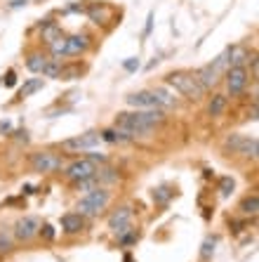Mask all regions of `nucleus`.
I'll return each mask as SVG.
<instances>
[{
  "label": "nucleus",
  "instance_id": "obj_1",
  "mask_svg": "<svg viewBox=\"0 0 259 262\" xmlns=\"http://www.w3.org/2000/svg\"><path fill=\"white\" fill-rule=\"evenodd\" d=\"M165 121L163 109H137V111H121L115 116V128L127 133L130 137L149 135Z\"/></svg>",
  "mask_w": 259,
  "mask_h": 262
},
{
  "label": "nucleus",
  "instance_id": "obj_2",
  "mask_svg": "<svg viewBox=\"0 0 259 262\" xmlns=\"http://www.w3.org/2000/svg\"><path fill=\"white\" fill-rule=\"evenodd\" d=\"M170 88H175L179 95H184L186 99H193V102H198L203 99L205 95V88L200 85V80L196 78V73H189V71H172L168 73V78H165Z\"/></svg>",
  "mask_w": 259,
  "mask_h": 262
},
{
  "label": "nucleus",
  "instance_id": "obj_3",
  "mask_svg": "<svg viewBox=\"0 0 259 262\" xmlns=\"http://www.w3.org/2000/svg\"><path fill=\"white\" fill-rule=\"evenodd\" d=\"M111 201V191H106L104 187H95L78 201V213L80 215H99L104 208L109 206Z\"/></svg>",
  "mask_w": 259,
  "mask_h": 262
},
{
  "label": "nucleus",
  "instance_id": "obj_4",
  "mask_svg": "<svg viewBox=\"0 0 259 262\" xmlns=\"http://www.w3.org/2000/svg\"><path fill=\"white\" fill-rule=\"evenodd\" d=\"M29 163H31V170L42 172V175H50V172H57L64 168V159L55 151H33Z\"/></svg>",
  "mask_w": 259,
  "mask_h": 262
},
{
  "label": "nucleus",
  "instance_id": "obj_5",
  "mask_svg": "<svg viewBox=\"0 0 259 262\" xmlns=\"http://www.w3.org/2000/svg\"><path fill=\"white\" fill-rule=\"evenodd\" d=\"M224 146L231 154H241V156H247V159H257L259 154L257 137H247V135H231V137H226Z\"/></svg>",
  "mask_w": 259,
  "mask_h": 262
},
{
  "label": "nucleus",
  "instance_id": "obj_6",
  "mask_svg": "<svg viewBox=\"0 0 259 262\" xmlns=\"http://www.w3.org/2000/svg\"><path fill=\"white\" fill-rule=\"evenodd\" d=\"M250 83V73L245 67H229L226 69V90H229L231 97H238L243 95Z\"/></svg>",
  "mask_w": 259,
  "mask_h": 262
},
{
  "label": "nucleus",
  "instance_id": "obj_7",
  "mask_svg": "<svg viewBox=\"0 0 259 262\" xmlns=\"http://www.w3.org/2000/svg\"><path fill=\"white\" fill-rule=\"evenodd\" d=\"M102 142V135L99 133H85V135H78V137H71V140H64L61 142V149L64 151H87V149H95L97 144Z\"/></svg>",
  "mask_w": 259,
  "mask_h": 262
},
{
  "label": "nucleus",
  "instance_id": "obj_8",
  "mask_svg": "<svg viewBox=\"0 0 259 262\" xmlns=\"http://www.w3.org/2000/svg\"><path fill=\"white\" fill-rule=\"evenodd\" d=\"M97 172V163L90 159H78L73 161V163L66 165V170H64V175L71 180V182H80V180H87V177H95Z\"/></svg>",
  "mask_w": 259,
  "mask_h": 262
},
{
  "label": "nucleus",
  "instance_id": "obj_9",
  "mask_svg": "<svg viewBox=\"0 0 259 262\" xmlns=\"http://www.w3.org/2000/svg\"><path fill=\"white\" fill-rule=\"evenodd\" d=\"M38 229H40V220H38L36 215H24V217L17 220V225H14V238L26 244V241L38 236Z\"/></svg>",
  "mask_w": 259,
  "mask_h": 262
},
{
  "label": "nucleus",
  "instance_id": "obj_10",
  "mask_svg": "<svg viewBox=\"0 0 259 262\" xmlns=\"http://www.w3.org/2000/svg\"><path fill=\"white\" fill-rule=\"evenodd\" d=\"M130 220H132V210L127 206H121L115 208L113 213L109 215V229H113L118 236H123V234L130 232Z\"/></svg>",
  "mask_w": 259,
  "mask_h": 262
},
{
  "label": "nucleus",
  "instance_id": "obj_11",
  "mask_svg": "<svg viewBox=\"0 0 259 262\" xmlns=\"http://www.w3.org/2000/svg\"><path fill=\"white\" fill-rule=\"evenodd\" d=\"M125 102L134 109H160V104H158L156 95L153 90H139V92H132V95H127Z\"/></svg>",
  "mask_w": 259,
  "mask_h": 262
},
{
  "label": "nucleus",
  "instance_id": "obj_12",
  "mask_svg": "<svg viewBox=\"0 0 259 262\" xmlns=\"http://www.w3.org/2000/svg\"><path fill=\"white\" fill-rule=\"evenodd\" d=\"M87 17H90V21H95L97 26L106 24V21L113 19V7H109L106 3H92V5L87 7Z\"/></svg>",
  "mask_w": 259,
  "mask_h": 262
},
{
  "label": "nucleus",
  "instance_id": "obj_13",
  "mask_svg": "<svg viewBox=\"0 0 259 262\" xmlns=\"http://www.w3.org/2000/svg\"><path fill=\"white\" fill-rule=\"evenodd\" d=\"M219 73H222V71H219L217 61H210V64H205L203 69H198V71H196V78L200 80V85H203L205 90H210V88L219 80Z\"/></svg>",
  "mask_w": 259,
  "mask_h": 262
},
{
  "label": "nucleus",
  "instance_id": "obj_14",
  "mask_svg": "<svg viewBox=\"0 0 259 262\" xmlns=\"http://www.w3.org/2000/svg\"><path fill=\"white\" fill-rule=\"evenodd\" d=\"M59 225H61V232L64 234H80L85 229V215L66 213V215H61Z\"/></svg>",
  "mask_w": 259,
  "mask_h": 262
},
{
  "label": "nucleus",
  "instance_id": "obj_15",
  "mask_svg": "<svg viewBox=\"0 0 259 262\" xmlns=\"http://www.w3.org/2000/svg\"><path fill=\"white\" fill-rule=\"evenodd\" d=\"M87 48H90V36H85V33L66 36V57H78Z\"/></svg>",
  "mask_w": 259,
  "mask_h": 262
},
{
  "label": "nucleus",
  "instance_id": "obj_16",
  "mask_svg": "<svg viewBox=\"0 0 259 262\" xmlns=\"http://www.w3.org/2000/svg\"><path fill=\"white\" fill-rule=\"evenodd\" d=\"M226 106H229V97L226 95H212L210 102H207V114L212 118H219L226 111Z\"/></svg>",
  "mask_w": 259,
  "mask_h": 262
},
{
  "label": "nucleus",
  "instance_id": "obj_17",
  "mask_svg": "<svg viewBox=\"0 0 259 262\" xmlns=\"http://www.w3.org/2000/svg\"><path fill=\"white\" fill-rule=\"evenodd\" d=\"M59 36H64V33H61V26L57 24V21H50V19H48V21H42V24H40V38L48 45L55 43Z\"/></svg>",
  "mask_w": 259,
  "mask_h": 262
},
{
  "label": "nucleus",
  "instance_id": "obj_18",
  "mask_svg": "<svg viewBox=\"0 0 259 262\" xmlns=\"http://www.w3.org/2000/svg\"><path fill=\"white\" fill-rule=\"evenodd\" d=\"M45 64H48V57L42 55L40 50H33V52L26 55V69H29L31 73H42Z\"/></svg>",
  "mask_w": 259,
  "mask_h": 262
},
{
  "label": "nucleus",
  "instance_id": "obj_19",
  "mask_svg": "<svg viewBox=\"0 0 259 262\" xmlns=\"http://www.w3.org/2000/svg\"><path fill=\"white\" fill-rule=\"evenodd\" d=\"M238 210H241L243 215H257L259 213V196L257 194H252V196H245L241 201V206H238Z\"/></svg>",
  "mask_w": 259,
  "mask_h": 262
},
{
  "label": "nucleus",
  "instance_id": "obj_20",
  "mask_svg": "<svg viewBox=\"0 0 259 262\" xmlns=\"http://www.w3.org/2000/svg\"><path fill=\"white\" fill-rule=\"evenodd\" d=\"M42 85H45L42 78H29L24 85H21V90H19V99H26V97H31V95H36L38 90H42Z\"/></svg>",
  "mask_w": 259,
  "mask_h": 262
},
{
  "label": "nucleus",
  "instance_id": "obj_21",
  "mask_svg": "<svg viewBox=\"0 0 259 262\" xmlns=\"http://www.w3.org/2000/svg\"><path fill=\"white\" fill-rule=\"evenodd\" d=\"M80 73H83V67H80V64H61L59 78L61 80H76V78H80Z\"/></svg>",
  "mask_w": 259,
  "mask_h": 262
},
{
  "label": "nucleus",
  "instance_id": "obj_22",
  "mask_svg": "<svg viewBox=\"0 0 259 262\" xmlns=\"http://www.w3.org/2000/svg\"><path fill=\"white\" fill-rule=\"evenodd\" d=\"M153 95H156L158 104H160V109H175V106H177V99L170 97L163 88H156V90H153Z\"/></svg>",
  "mask_w": 259,
  "mask_h": 262
},
{
  "label": "nucleus",
  "instance_id": "obj_23",
  "mask_svg": "<svg viewBox=\"0 0 259 262\" xmlns=\"http://www.w3.org/2000/svg\"><path fill=\"white\" fill-rule=\"evenodd\" d=\"M172 196H175V191L170 189V187H158V189H153V201H156L158 206H168V203L172 201Z\"/></svg>",
  "mask_w": 259,
  "mask_h": 262
},
{
  "label": "nucleus",
  "instance_id": "obj_24",
  "mask_svg": "<svg viewBox=\"0 0 259 262\" xmlns=\"http://www.w3.org/2000/svg\"><path fill=\"white\" fill-rule=\"evenodd\" d=\"M245 59H250V52H247L245 48H231V55H229L231 67H243Z\"/></svg>",
  "mask_w": 259,
  "mask_h": 262
},
{
  "label": "nucleus",
  "instance_id": "obj_25",
  "mask_svg": "<svg viewBox=\"0 0 259 262\" xmlns=\"http://www.w3.org/2000/svg\"><path fill=\"white\" fill-rule=\"evenodd\" d=\"M50 52L55 59H64L66 57V36H59L55 43H50Z\"/></svg>",
  "mask_w": 259,
  "mask_h": 262
},
{
  "label": "nucleus",
  "instance_id": "obj_26",
  "mask_svg": "<svg viewBox=\"0 0 259 262\" xmlns=\"http://www.w3.org/2000/svg\"><path fill=\"white\" fill-rule=\"evenodd\" d=\"M61 73V59H48L45 69H42V76H48V78H59Z\"/></svg>",
  "mask_w": 259,
  "mask_h": 262
},
{
  "label": "nucleus",
  "instance_id": "obj_27",
  "mask_svg": "<svg viewBox=\"0 0 259 262\" xmlns=\"http://www.w3.org/2000/svg\"><path fill=\"white\" fill-rule=\"evenodd\" d=\"M233 189H236V182H233V177H222V180H219V194L224 196V199H226V196H231L233 194Z\"/></svg>",
  "mask_w": 259,
  "mask_h": 262
},
{
  "label": "nucleus",
  "instance_id": "obj_28",
  "mask_svg": "<svg viewBox=\"0 0 259 262\" xmlns=\"http://www.w3.org/2000/svg\"><path fill=\"white\" fill-rule=\"evenodd\" d=\"M212 253H215V238H205L203 244V250H200V257H203L205 262L212 257Z\"/></svg>",
  "mask_w": 259,
  "mask_h": 262
},
{
  "label": "nucleus",
  "instance_id": "obj_29",
  "mask_svg": "<svg viewBox=\"0 0 259 262\" xmlns=\"http://www.w3.org/2000/svg\"><path fill=\"white\" fill-rule=\"evenodd\" d=\"M55 227L52 225H40V229H38V236H42V238H48V241H52L55 238Z\"/></svg>",
  "mask_w": 259,
  "mask_h": 262
},
{
  "label": "nucleus",
  "instance_id": "obj_30",
  "mask_svg": "<svg viewBox=\"0 0 259 262\" xmlns=\"http://www.w3.org/2000/svg\"><path fill=\"white\" fill-rule=\"evenodd\" d=\"M7 250H12V238L5 232H0V253H7Z\"/></svg>",
  "mask_w": 259,
  "mask_h": 262
},
{
  "label": "nucleus",
  "instance_id": "obj_31",
  "mask_svg": "<svg viewBox=\"0 0 259 262\" xmlns=\"http://www.w3.org/2000/svg\"><path fill=\"white\" fill-rule=\"evenodd\" d=\"M123 69H125V71H137V69H139V59H137V57L125 59V61H123Z\"/></svg>",
  "mask_w": 259,
  "mask_h": 262
},
{
  "label": "nucleus",
  "instance_id": "obj_32",
  "mask_svg": "<svg viewBox=\"0 0 259 262\" xmlns=\"http://www.w3.org/2000/svg\"><path fill=\"white\" fill-rule=\"evenodd\" d=\"M3 83H5V88H14V85H17V73H14V71H7L5 78H3Z\"/></svg>",
  "mask_w": 259,
  "mask_h": 262
},
{
  "label": "nucleus",
  "instance_id": "obj_33",
  "mask_svg": "<svg viewBox=\"0 0 259 262\" xmlns=\"http://www.w3.org/2000/svg\"><path fill=\"white\" fill-rule=\"evenodd\" d=\"M12 133V123L10 121H0V135H7Z\"/></svg>",
  "mask_w": 259,
  "mask_h": 262
},
{
  "label": "nucleus",
  "instance_id": "obj_34",
  "mask_svg": "<svg viewBox=\"0 0 259 262\" xmlns=\"http://www.w3.org/2000/svg\"><path fill=\"white\" fill-rule=\"evenodd\" d=\"M151 29H153V12H149V17H146V29H144V38L151 33Z\"/></svg>",
  "mask_w": 259,
  "mask_h": 262
},
{
  "label": "nucleus",
  "instance_id": "obj_35",
  "mask_svg": "<svg viewBox=\"0 0 259 262\" xmlns=\"http://www.w3.org/2000/svg\"><path fill=\"white\" fill-rule=\"evenodd\" d=\"M87 159L95 161V163L97 161H99V163H106V156H104V154H92V156H87Z\"/></svg>",
  "mask_w": 259,
  "mask_h": 262
},
{
  "label": "nucleus",
  "instance_id": "obj_36",
  "mask_svg": "<svg viewBox=\"0 0 259 262\" xmlns=\"http://www.w3.org/2000/svg\"><path fill=\"white\" fill-rule=\"evenodd\" d=\"M26 3H29V0H12V3H10V7H12V10H17V7H24Z\"/></svg>",
  "mask_w": 259,
  "mask_h": 262
},
{
  "label": "nucleus",
  "instance_id": "obj_37",
  "mask_svg": "<svg viewBox=\"0 0 259 262\" xmlns=\"http://www.w3.org/2000/svg\"><path fill=\"white\" fill-rule=\"evenodd\" d=\"M257 64H259V61H257V55H252V61H250V67H252V76H254V78H257Z\"/></svg>",
  "mask_w": 259,
  "mask_h": 262
}]
</instances>
